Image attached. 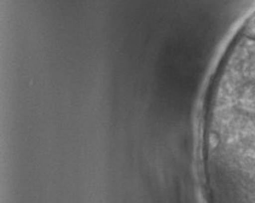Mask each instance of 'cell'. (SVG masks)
Listing matches in <instances>:
<instances>
[{
  "mask_svg": "<svg viewBox=\"0 0 255 203\" xmlns=\"http://www.w3.org/2000/svg\"><path fill=\"white\" fill-rule=\"evenodd\" d=\"M207 122L223 203H255V45L214 80Z\"/></svg>",
  "mask_w": 255,
  "mask_h": 203,
  "instance_id": "1",
  "label": "cell"
},
{
  "mask_svg": "<svg viewBox=\"0 0 255 203\" xmlns=\"http://www.w3.org/2000/svg\"><path fill=\"white\" fill-rule=\"evenodd\" d=\"M241 35L246 36V38L254 39L255 40V12L247 19L245 25L242 28Z\"/></svg>",
  "mask_w": 255,
  "mask_h": 203,
  "instance_id": "2",
  "label": "cell"
}]
</instances>
